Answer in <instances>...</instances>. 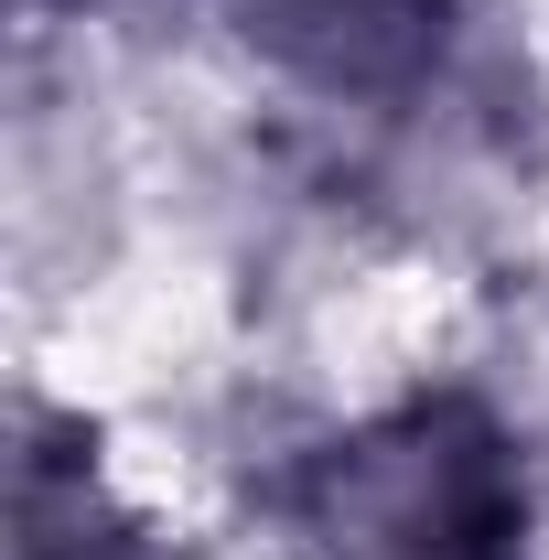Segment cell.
<instances>
[{"label": "cell", "mask_w": 549, "mask_h": 560, "mask_svg": "<svg viewBox=\"0 0 549 560\" xmlns=\"http://www.w3.org/2000/svg\"><path fill=\"white\" fill-rule=\"evenodd\" d=\"M280 517L302 560H528L539 475L484 388H399L291 464Z\"/></svg>", "instance_id": "obj_1"}, {"label": "cell", "mask_w": 549, "mask_h": 560, "mask_svg": "<svg viewBox=\"0 0 549 560\" xmlns=\"http://www.w3.org/2000/svg\"><path fill=\"white\" fill-rule=\"evenodd\" d=\"M11 560H162L151 506L119 486L86 410L11 399Z\"/></svg>", "instance_id": "obj_3"}, {"label": "cell", "mask_w": 549, "mask_h": 560, "mask_svg": "<svg viewBox=\"0 0 549 560\" xmlns=\"http://www.w3.org/2000/svg\"><path fill=\"white\" fill-rule=\"evenodd\" d=\"M215 11L270 75L335 97V108L420 97L464 22V0H215Z\"/></svg>", "instance_id": "obj_2"}]
</instances>
